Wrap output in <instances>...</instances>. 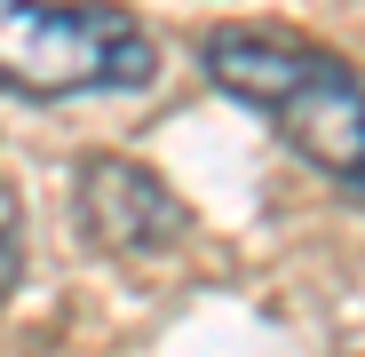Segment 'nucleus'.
Here are the masks:
<instances>
[{
    "instance_id": "nucleus-2",
    "label": "nucleus",
    "mask_w": 365,
    "mask_h": 357,
    "mask_svg": "<svg viewBox=\"0 0 365 357\" xmlns=\"http://www.w3.org/2000/svg\"><path fill=\"white\" fill-rule=\"evenodd\" d=\"M72 207H80V230L96 238V247H111V254H167L175 238L191 230L182 199L159 183V167H143V159H119V151L80 159Z\"/></svg>"
},
{
    "instance_id": "nucleus-3",
    "label": "nucleus",
    "mask_w": 365,
    "mask_h": 357,
    "mask_svg": "<svg viewBox=\"0 0 365 357\" xmlns=\"http://www.w3.org/2000/svg\"><path fill=\"white\" fill-rule=\"evenodd\" d=\"M199 64L222 95H238L247 111L278 119L302 88H318L326 72H341L349 56L318 48V40H294V32H207L199 40Z\"/></svg>"
},
{
    "instance_id": "nucleus-1",
    "label": "nucleus",
    "mask_w": 365,
    "mask_h": 357,
    "mask_svg": "<svg viewBox=\"0 0 365 357\" xmlns=\"http://www.w3.org/2000/svg\"><path fill=\"white\" fill-rule=\"evenodd\" d=\"M159 40L111 0H0V88L56 103L96 88H143Z\"/></svg>"
},
{
    "instance_id": "nucleus-4",
    "label": "nucleus",
    "mask_w": 365,
    "mask_h": 357,
    "mask_svg": "<svg viewBox=\"0 0 365 357\" xmlns=\"http://www.w3.org/2000/svg\"><path fill=\"white\" fill-rule=\"evenodd\" d=\"M270 128L310 159V167H326L341 191H357L365 199V80H357V64H341V72H326L318 88H302Z\"/></svg>"
},
{
    "instance_id": "nucleus-5",
    "label": "nucleus",
    "mask_w": 365,
    "mask_h": 357,
    "mask_svg": "<svg viewBox=\"0 0 365 357\" xmlns=\"http://www.w3.org/2000/svg\"><path fill=\"white\" fill-rule=\"evenodd\" d=\"M16 278H24V199H16L9 175H0V302L16 294Z\"/></svg>"
}]
</instances>
